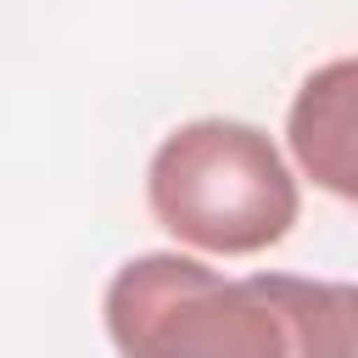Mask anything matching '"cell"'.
I'll return each instance as SVG.
<instances>
[{"mask_svg": "<svg viewBox=\"0 0 358 358\" xmlns=\"http://www.w3.org/2000/svg\"><path fill=\"white\" fill-rule=\"evenodd\" d=\"M151 218L190 252L257 257L280 246L302 213L285 151L241 117H190L162 134L145 162Z\"/></svg>", "mask_w": 358, "mask_h": 358, "instance_id": "obj_1", "label": "cell"}, {"mask_svg": "<svg viewBox=\"0 0 358 358\" xmlns=\"http://www.w3.org/2000/svg\"><path fill=\"white\" fill-rule=\"evenodd\" d=\"M101 313L117 358H291L274 280H229L190 252H140L117 263Z\"/></svg>", "mask_w": 358, "mask_h": 358, "instance_id": "obj_2", "label": "cell"}, {"mask_svg": "<svg viewBox=\"0 0 358 358\" xmlns=\"http://www.w3.org/2000/svg\"><path fill=\"white\" fill-rule=\"evenodd\" d=\"M285 145L313 190L358 207V56L319 62L291 106H285Z\"/></svg>", "mask_w": 358, "mask_h": 358, "instance_id": "obj_3", "label": "cell"}, {"mask_svg": "<svg viewBox=\"0 0 358 358\" xmlns=\"http://www.w3.org/2000/svg\"><path fill=\"white\" fill-rule=\"evenodd\" d=\"M291 324V358H358V285L268 274Z\"/></svg>", "mask_w": 358, "mask_h": 358, "instance_id": "obj_4", "label": "cell"}]
</instances>
